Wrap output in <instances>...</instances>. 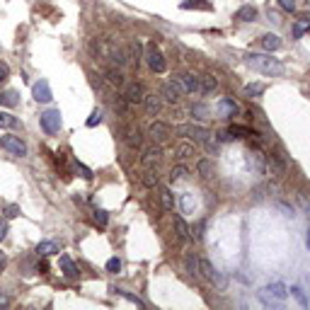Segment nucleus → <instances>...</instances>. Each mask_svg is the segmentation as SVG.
Wrapping results in <instances>:
<instances>
[{
    "mask_svg": "<svg viewBox=\"0 0 310 310\" xmlns=\"http://www.w3.org/2000/svg\"><path fill=\"white\" fill-rule=\"evenodd\" d=\"M0 126H2V128H15V126H17V119H15L10 112H0Z\"/></svg>",
    "mask_w": 310,
    "mask_h": 310,
    "instance_id": "38",
    "label": "nucleus"
},
{
    "mask_svg": "<svg viewBox=\"0 0 310 310\" xmlns=\"http://www.w3.org/2000/svg\"><path fill=\"white\" fill-rule=\"evenodd\" d=\"M0 148L7 150V153L15 155V158H24V155H27V145H24V141H22L20 136H12V133H7V136L0 138Z\"/></svg>",
    "mask_w": 310,
    "mask_h": 310,
    "instance_id": "3",
    "label": "nucleus"
},
{
    "mask_svg": "<svg viewBox=\"0 0 310 310\" xmlns=\"http://www.w3.org/2000/svg\"><path fill=\"white\" fill-rule=\"evenodd\" d=\"M109 59H112L114 65L124 68L126 63H128V54H126L124 49H119V46H109Z\"/></svg>",
    "mask_w": 310,
    "mask_h": 310,
    "instance_id": "20",
    "label": "nucleus"
},
{
    "mask_svg": "<svg viewBox=\"0 0 310 310\" xmlns=\"http://www.w3.org/2000/svg\"><path fill=\"white\" fill-rule=\"evenodd\" d=\"M306 32H310V17H301V20H296V24H293V37H296V39H301Z\"/></svg>",
    "mask_w": 310,
    "mask_h": 310,
    "instance_id": "29",
    "label": "nucleus"
},
{
    "mask_svg": "<svg viewBox=\"0 0 310 310\" xmlns=\"http://www.w3.org/2000/svg\"><path fill=\"white\" fill-rule=\"evenodd\" d=\"M100 122H102V109H95V112H92V114L87 117V122H85V124L92 128V126H97Z\"/></svg>",
    "mask_w": 310,
    "mask_h": 310,
    "instance_id": "44",
    "label": "nucleus"
},
{
    "mask_svg": "<svg viewBox=\"0 0 310 310\" xmlns=\"http://www.w3.org/2000/svg\"><path fill=\"white\" fill-rule=\"evenodd\" d=\"M160 160H163V150H160V145H150V148L143 150V165H145V167H158Z\"/></svg>",
    "mask_w": 310,
    "mask_h": 310,
    "instance_id": "12",
    "label": "nucleus"
},
{
    "mask_svg": "<svg viewBox=\"0 0 310 310\" xmlns=\"http://www.w3.org/2000/svg\"><path fill=\"white\" fill-rule=\"evenodd\" d=\"M180 7H182V10H211V2H201V0H185Z\"/></svg>",
    "mask_w": 310,
    "mask_h": 310,
    "instance_id": "32",
    "label": "nucleus"
},
{
    "mask_svg": "<svg viewBox=\"0 0 310 310\" xmlns=\"http://www.w3.org/2000/svg\"><path fill=\"white\" fill-rule=\"evenodd\" d=\"M32 95H34V100L37 102H51V87H49V83L46 80H39V83H34V87H32Z\"/></svg>",
    "mask_w": 310,
    "mask_h": 310,
    "instance_id": "13",
    "label": "nucleus"
},
{
    "mask_svg": "<svg viewBox=\"0 0 310 310\" xmlns=\"http://www.w3.org/2000/svg\"><path fill=\"white\" fill-rule=\"evenodd\" d=\"M191 117H194V119H201V122L208 119V107L201 104V102H199V104H191Z\"/></svg>",
    "mask_w": 310,
    "mask_h": 310,
    "instance_id": "34",
    "label": "nucleus"
},
{
    "mask_svg": "<svg viewBox=\"0 0 310 310\" xmlns=\"http://www.w3.org/2000/svg\"><path fill=\"white\" fill-rule=\"evenodd\" d=\"M228 131L233 133V138H249V136H259L257 131H252V128H245V126H230Z\"/></svg>",
    "mask_w": 310,
    "mask_h": 310,
    "instance_id": "30",
    "label": "nucleus"
},
{
    "mask_svg": "<svg viewBox=\"0 0 310 310\" xmlns=\"http://www.w3.org/2000/svg\"><path fill=\"white\" fill-rule=\"evenodd\" d=\"M182 211H185V213H191V211H194V201H191V194H189V191L182 194Z\"/></svg>",
    "mask_w": 310,
    "mask_h": 310,
    "instance_id": "43",
    "label": "nucleus"
},
{
    "mask_svg": "<svg viewBox=\"0 0 310 310\" xmlns=\"http://www.w3.org/2000/svg\"><path fill=\"white\" fill-rule=\"evenodd\" d=\"M15 216H20V206L7 204V206H5V218H15Z\"/></svg>",
    "mask_w": 310,
    "mask_h": 310,
    "instance_id": "46",
    "label": "nucleus"
},
{
    "mask_svg": "<svg viewBox=\"0 0 310 310\" xmlns=\"http://www.w3.org/2000/svg\"><path fill=\"white\" fill-rule=\"evenodd\" d=\"M41 128L46 133H59L61 131V112L59 109H46L41 114Z\"/></svg>",
    "mask_w": 310,
    "mask_h": 310,
    "instance_id": "6",
    "label": "nucleus"
},
{
    "mask_svg": "<svg viewBox=\"0 0 310 310\" xmlns=\"http://www.w3.org/2000/svg\"><path fill=\"white\" fill-rule=\"evenodd\" d=\"M114 291H117V293H119L122 298H126L128 303H133V306H138V308H143V306H145V303H143V301H141L138 296H133V293H128V291H124V289H114Z\"/></svg>",
    "mask_w": 310,
    "mask_h": 310,
    "instance_id": "37",
    "label": "nucleus"
},
{
    "mask_svg": "<svg viewBox=\"0 0 310 310\" xmlns=\"http://www.w3.org/2000/svg\"><path fill=\"white\" fill-rule=\"evenodd\" d=\"M306 245H308V249H310V228H308V235H306Z\"/></svg>",
    "mask_w": 310,
    "mask_h": 310,
    "instance_id": "54",
    "label": "nucleus"
},
{
    "mask_svg": "<svg viewBox=\"0 0 310 310\" xmlns=\"http://www.w3.org/2000/svg\"><path fill=\"white\" fill-rule=\"evenodd\" d=\"M7 78H10V68H7V63L0 61V85H2Z\"/></svg>",
    "mask_w": 310,
    "mask_h": 310,
    "instance_id": "50",
    "label": "nucleus"
},
{
    "mask_svg": "<svg viewBox=\"0 0 310 310\" xmlns=\"http://www.w3.org/2000/svg\"><path fill=\"white\" fill-rule=\"evenodd\" d=\"M264 293H269L276 303H281V301L286 298V289H284L281 284H271V286H267V289H264Z\"/></svg>",
    "mask_w": 310,
    "mask_h": 310,
    "instance_id": "28",
    "label": "nucleus"
},
{
    "mask_svg": "<svg viewBox=\"0 0 310 310\" xmlns=\"http://www.w3.org/2000/svg\"><path fill=\"white\" fill-rule=\"evenodd\" d=\"M107 271H112V274L122 271V259H119V257H112V259L107 262Z\"/></svg>",
    "mask_w": 310,
    "mask_h": 310,
    "instance_id": "45",
    "label": "nucleus"
},
{
    "mask_svg": "<svg viewBox=\"0 0 310 310\" xmlns=\"http://www.w3.org/2000/svg\"><path fill=\"white\" fill-rule=\"evenodd\" d=\"M160 201H163V208L165 211H175V196L167 186H160Z\"/></svg>",
    "mask_w": 310,
    "mask_h": 310,
    "instance_id": "27",
    "label": "nucleus"
},
{
    "mask_svg": "<svg viewBox=\"0 0 310 310\" xmlns=\"http://www.w3.org/2000/svg\"><path fill=\"white\" fill-rule=\"evenodd\" d=\"M191 238H194V240H201V238H204V221L196 223V228L191 230Z\"/></svg>",
    "mask_w": 310,
    "mask_h": 310,
    "instance_id": "47",
    "label": "nucleus"
},
{
    "mask_svg": "<svg viewBox=\"0 0 310 310\" xmlns=\"http://www.w3.org/2000/svg\"><path fill=\"white\" fill-rule=\"evenodd\" d=\"M235 20H238V22H254V20H257V7H254V5H243V7L235 12Z\"/></svg>",
    "mask_w": 310,
    "mask_h": 310,
    "instance_id": "17",
    "label": "nucleus"
},
{
    "mask_svg": "<svg viewBox=\"0 0 310 310\" xmlns=\"http://www.w3.org/2000/svg\"><path fill=\"white\" fill-rule=\"evenodd\" d=\"M73 167H75V172H80V177H85V180H90V177H92V170H90V167H85L83 163H78V160H75V163H73Z\"/></svg>",
    "mask_w": 310,
    "mask_h": 310,
    "instance_id": "41",
    "label": "nucleus"
},
{
    "mask_svg": "<svg viewBox=\"0 0 310 310\" xmlns=\"http://www.w3.org/2000/svg\"><path fill=\"white\" fill-rule=\"evenodd\" d=\"M199 271H201V276L206 279V281H211V284H216L218 289H226V279L218 274V269L208 262V259H199Z\"/></svg>",
    "mask_w": 310,
    "mask_h": 310,
    "instance_id": "5",
    "label": "nucleus"
},
{
    "mask_svg": "<svg viewBox=\"0 0 310 310\" xmlns=\"http://www.w3.org/2000/svg\"><path fill=\"white\" fill-rule=\"evenodd\" d=\"M141 180H143V185H145V186H155V185H158V172H155V167H145Z\"/></svg>",
    "mask_w": 310,
    "mask_h": 310,
    "instance_id": "31",
    "label": "nucleus"
},
{
    "mask_svg": "<svg viewBox=\"0 0 310 310\" xmlns=\"http://www.w3.org/2000/svg\"><path fill=\"white\" fill-rule=\"evenodd\" d=\"M7 306H10V298L5 293H0V308H7Z\"/></svg>",
    "mask_w": 310,
    "mask_h": 310,
    "instance_id": "52",
    "label": "nucleus"
},
{
    "mask_svg": "<svg viewBox=\"0 0 310 310\" xmlns=\"http://www.w3.org/2000/svg\"><path fill=\"white\" fill-rule=\"evenodd\" d=\"M185 267H186V271H189L191 276H196V271H199V259H196V254H186Z\"/></svg>",
    "mask_w": 310,
    "mask_h": 310,
    "instance_id": "35",
    "label": "nucleus"
},
{
    "mask_svg": "<svg viewBox=\"0 0 310 310\" xmlns=\"http://www.w3.org/2000/svg\"><path fill=\"white\" fill-rule=\"evenodd\" d=\"M124 141H126V145H128L131 150H136V148H141V143H143V136H141V131H138V128H131V131H126Z\"/></svg>",
    "mask_w": 310,
    "mask_h": 310,
    "instance_id": "23",
    "label": "nucleus"
},
{
    "mask_svg": "<svg viewBox=\"0 0 310 310\" xmlns=\"http://www.w3.org/2000/svg\"><path fill=\"white\" fill-rule=\"evenodd\" d=\"M56 252H59V243H54V240H44V243L37 245V254L39 257H51Z\"/></svg>",
    "mask_w": 310,
    "mask_h": 310,
    "instance_id": "24",
    "label": "nucleus"
},
{
    "mask_svg": "<svg viewBox=\"0 0 310 310\" xmlns=\"http://www.w3.org/2000/svg\"><path fill=\"white\" fill-rule=\"evenodd\" d=\"M216 112H218V117H223V119H233V117L238 114V104L233 102V97H221Z\"/></svg>",
    "mask_w": 310,
    "mask_h": 310,
    "instance_id": "10",
    "label": "nucleus"
},
{
    "mask_svg": "<svg viewBox=\"0 0 310 310\" xmlns=\"http://www.w3.org/2000/svg\"><path fill=\"white\" fill-rule=\"evenodd\" d=\"M177 133H180V136H185V138H189L191 143H199V145H204V143L208 141V136H211V131H208V128H204V126H194V124L180 126V128H177Z\"/></svg>",
    "mask_w": 310,
    "mask_h": 310,
    "instance_id": "4",
    "label": "nucleus"
},
{
    "mask_svg": "<svg viewBox=\"0 0 310 310\" xmlns=\"http://www.w3.org/2000/svg\"><path fill=\"white\" fill-rule=\"evenodd\" d=\"M59 264H61V269H63V276H68V279H75V276L80 274V271H78V267L73 264V259H70V257H65V254L59 259Z\"/></svg>",
    "mask_w": 310,
    "mask_h": 310,
    "instance_id": "22",
    "label": "nucleus"
},
{
    "mask_svg": "<svg viewBox=\"0 0 310 310\" xmlns=\"http://www.w3.org/2000/svg\"><path fill=\"white\" fill-rule=\"evenodd\" d=\"M248 158H249V167H252L257 175H267V155H264L259 148H252Z\"/></svg>",
    "mask_w": 310,
    "mask_h": 310,
    "instance_id": "9",
    "label": "nucleus"
},
{
    "mask_svg": "<svg viewBox=\"0 0 310 310\" xmlns=\"http://www.w3.org/2000/svg\"><path fill=\"white\" fill-rule=\"evenodd\" d=\"M267 165L271 167V172H274L276 177H284V172H286V165H284V160H281L279 155H267Z\"/></svg>",
    "mask_w": 310,
    "mask_h": 310,
    "instance_id": "21",
    "label": "nucleus"
},
{
    "mask_svg": "<svg viewBox=\"0 0 310 310\" xmlns=\"http://www.w3.org/2000/svg\"><path fill=\"white\" fill-rule=\"evenodd\" d=\"M5 264H7V257H5V252L0 249V271L5 269Z\"/></svg>",
    "mask_w": 310,
    "mask_h": 310,
    "instance_id": "53",
    "label": "nucleus"
},
{
    "mask_svg": "<svg viewBox=\"0 0 310 310\" xmlns=\"http://www.w3.org/2000/svg\"><path fill=\"white\" fill-rule=\"evenodd\" d=\"M264 90H267V87H264L262 83H249L248 87H245V95H248L249 100H252V97H259Z\"/></svg>",
    "mask_w": 310,
    "mask_h": 310,
    "instance_id": "36",
    "label": "nucleus"
},
{
    "mask_svg": "<svg viewBox=\"0 0 310 310\" xmlns=\"http://www.w3.org/2000/svg\"><path fill=\"white\" fill-rule=\"evenodd\" d=\"M143 59H145L148 68H150L153 73H165V70H167V61H165L163 51L155 46V41H150V44L145 46V54H143Z\"/></svg>",
    "mask_w": 310,
    "mask_h": 310,
    "instance_id": "2",
    "label": "nucleus"
},
{
    "mask_svg": "<svg viewBox=\"0 0 310 310\" xmlns=\"http://www.w3.org/2000/svg\"><path fill=\"white\" fill-rule=\"evenodd\" d=\"M148 136L155 141V143H167L170 136H172V128L165 124V122H153L148 126Z\"/></svg>",
    "mask_w": 310,
    "mask_h": 310,
    "instance_id": "7",
    "label": "nucleus"
},
{
    "mask_svg": "<svg viewBox=\"0 0 310 310\" xmlns=\"http://www.w3.org/2000/svg\"><path fill=\"white\" fill-rule=\"evenodd\" d=\"M186 175H189V167H186V165H177V167H172V170H170V180H172V182L186 180Z\"/></svg>",
    "mask_w": 310,
    "mask_h": 310,
    "instance_id": "33",
    "label": "nucleus"
},
{
    "mask_svg": "<svg viewBox=\"0 0 310 310\" xmlns=\"http://www.w3.org/2000/svg\"><path fill=\"white\" fill-rule=\"evenodd\" d=\"M5 235H7V221L0 218V240H5Z\"/></svg>",
    "mask_w": 310,
    "mask_h": 310,
    "instance_id": "51",
    "label": "nucleus"
},
{
    "mask_svg": "<svg viewBox=\"0 0 310 310\" xmlns=\"http://www.w3.org/2000/svg\"><path fill=\"white\" fill-rule=\"evenodd\" d=\"M216 85H218V80H216L213 75H201V78H199V92H201V95H211V92L216 90Z\"/></svg>",
    "mask_w": 310,
    "mask_h": 310,
    "instance_id": "18",
    "label": "nucleus"
},
{
    "mask_svg": "<svg viewBox=\"0 0 310 310\" xmlns=\"http://www.w3.org/2000/svg\"><path fill=\"white\" fill-rule=\"evenodd\" d=\"M143 107H145V112H148L150 117H158L160 109H163V100H160V95H155V92L145 95V97H143Z\"/></svg>",
    "mask_w": 310,
    "mask_h": 310,
    "instance_id": "14",
    "label": "nucleus"
},
{
    "mask_svg": "<svg viewBox=\"0 0 310 310\" xmlns=\"http://www.w3.org/2000/svg\"><path fill=\"white\" fill-rule=\"evenodd\" d=\"M196 167H199V172H201V177H204V180H208V177H211V163H208V160H199V165H196Z\"/></svg>",
    "mask_w": 310,
    "mask_h": 310,
    "instance_id": "42",
    "label": "nucleus"
},
{
    "mask_svg": "<svg viewBox=\"0 0 310 310\" xmlns=\"http://www.w3.org/2000/svg\"><path fill=\"white\" fill-rule=\"evenodd\" d=\"M262 49L271 54V51L281 49V39H279L276 34H264V37H262Z\"/></svg>",
    "mask_w": 310,
    "mask_h": 310,
    "instance_id": "25",
    "label": "nucleus"
},
{
    "mask_svg": "<svg viewBox=\"0 0 310 310\" xmlns=\"http://www.w3.org/2000/svg\"><path fill=\"white\" fill-rule=\"evenodd\" d=\"M245 61H248L249 68H254L262 75H271L274 78V75H284L286 73V65L279 59H274L271 54H248Z\"/></svg>",
    "mask_w": 310,
    "mask_h": 310,
    "instance_id": "1",
    "label": "nucleus"
},
{
    "mask_svg": "<svg viewBox=\"0 0 310 310\" xmlns=\"http://www.w3.org/2000/svg\"><path fill=\"white\" fill-rule=\"evenodd\" d=\"M92 218H95V223H97V226H102V228L109 223V216H107V211H102V208H95Z\"/></svg>",
    "mask_w": 310,
    "mask_h": 310,
    "instance_id": "39",
    "label": "nucleus"
},
{
    "mask_svg": "<svg viewBox=\"0 0 310 310\" xmlns=\"http://www.w3.org/2000/svg\"><path fill=\"white\" fill-rule=\"evenodd\" d=\"M177 155L180 158H191L194 155V143H180L177 145Z\"/></svg>",
    "mask_w": 310,
    "mask_h": 310,
    "instance_id": "40",
    "label": "nucleus"
},
{
    "mask_svg": "<svg viewBox=\"0 0 310 310\" xmlns=\"http://www.w3.org/2000/svg\"><path fill=\"white\" fill-rule=\"evenodd\" d=\"M104 78H107V83L112 85V87H117V90H122L126 85V78H124V73H122V68H107L104 70Z\"/></svg>",
    "mask_w": 310,
    "mask_h": 310,
    "instance_id": "15",
    "label": "nucleus"
},
{
    "mask_svg": "<svg viewBox=\"0 0 310 310\" xmlns=\"http://www.w3.org/2000/svg\"><path fill=\"white\" fill-rule=\"evenodd\" d=\"M141 59H143V46H141V41L136 39V41L128 44V63H133V65L138 68Z\"/></svg>",
    "mask_w": 310,
    "mask_h": 310,
    "instance_id": "19",
    "label": "nucleus"
},
{
    "mask_svg": "<svg viewBox=\"0 0 310 310\" xmlns=\"http://www.w3.org/2000/svg\"><path fill=\"white\" fill-rule=\"evenodd\" d=\"M291 293L296 296V301H298L301 306H308V301H306V296L301 293V289H298V286H293V289H291Z\"/></svg>",
    "mask_w": 310,
    "mask_h": 310,
    "instance_id": "48",
    "label": "nucleus"
},
{
    "mask_svg": "<svg viewBox=\"0 0 310 310\" xmlns=\"http://www.w3.org/2000/svg\"><path fill=\"white\" fill-rule=\"evenodd\" d=\"M279 5H281V10H286V12H293V10H296V0H279Z\"/></svg>",
    "mask_w": 310,
    "mask_h": 310,
    "instance_id": "49",
    "label": "nucleus"
},
{
    "mask_svg": "<svg viewBox=\"0 0 310 310\" xmlns=\"http://www.w3.org/2000/svg\"><path fill=\"white\" fill-rule=\"evenodd\" d=\"M124 97L128 100V104H141V102H143V97H145L143 85H141V83H131V85H126Z\"/></svg>",
    "mask_w": 310,
    "mask_h": 310,
    "instance_id": "11",
    "label": "nucleus"
},
{
    "mask_svg": "<svg viewBox=\"0 0 310 310\" xmlns=\"http://www.w3.org/2000/svg\"><path fill=\"white\" fill-rule=\"evenodd\" d=\"M175 233H177V240L180 243H186L191 238V230H189V226H186V221L182 216H175Z\"/></svg>",
    "mask_w": 310,
    "mask_h": 310,
    "instance_id": "16",
    "label": "nucleus"
},
{
    "mask_svg": "<svg viewBox=\"0 0 310 310\" xmlns=\"http://www.w3.org/2000/svg\"><path fill=\"white\" fill-rule=\"evenodd\" d=\"M180 83H182V87H185V92H199V78H194V75H180Z\"/></svg>",
    "mask_w": 310,
    "mask_h": 310,
    "instance_id": "26",
    "label": "nucleus"
},
{
    "mask_svg": "<svg viewBox=\"0 0 310 310\" xmlns=\"http://www.w3.org/2000/svg\"><path fill=\"white\" fill-rule=\"evenodd\" d=\"M180 95H185V87H182L180 78H175V80H170V83L163 85V97H165L170 104H177V102H180Z\"/></svg>",
    "mask_w": 310,
    "mask_h": 310,
    "instance_id": "8",
    "label": "nucleus"
}]
</instances>
